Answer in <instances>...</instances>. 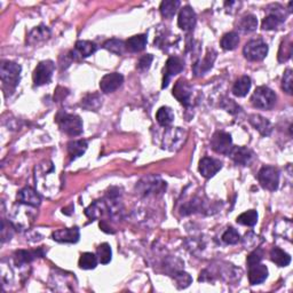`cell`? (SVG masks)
Segmentation results:
<instances>
[{"label": "cell", "mask_w": 293, "mask_h": 293, "mask_svg": "<svg viewBox=\"0 0 293 293\" xmlns=\"http://www.w3.org/2000/svg\"><path fill=\"white\" fill-rule=\"evenodd\" d=\"M55 121H56L61 131L68 135L77 136L82 133V122L80 117L77 116V114L61 111L57 113Z\"/></svg>", "instance_id": "cell-1"}, {"label": "cell", "mask_w": 293, "mask_h": 293, "mask_svg": "<svg viewBox=\"0 0 293 293\" xmlns=\"http://www.w3.org/2000/svg\"><path fill=\"white\" fill-rule=\"evenodd\" d=\"M276 94L267 86L256 87L254 93L251 96V103L253 104V107L265 110L272 109L276 103Z\"/></svg>", "instance_id": "cell-2"}, {"label": "cell", "mask_w": 293, "mask_h": 293, "mask_svg": "<svg viewBox=\"0 0 293 293\" xmlns=\"http://www.w3.org/2000/svg\"><path fill=\"white\" fill-rule=\"evenodd\" d=\"M22 68L20 64L12 61H2L0 64V77L5 85L16 87L20 82V73Z\"/></svg>", "instance_id": "cell-3"}, {"label": "cell", "mask_w": 293, "mask_h": 293, "mask_svg": "<svg viewBox=\"0 0 293 293\" xmlns=\"http://www.w3.org/2000/svg\"><path fill=\"white\" fill-rule=\"evenodd\" d=\"M269 15L266 16L262 21L261 27L262 30H274L283 24L284 21L287 16V13L285 12V8H283L281 5H272L268 8Z\"/></svg>", "instance_id": "cell-4"}, {"label": "cell", "mask_w": 293, "mask_h": 293, "mask_svg": "<svg viewBox=\"0 0 293 293\" xmlns=\"http://www.w3.org/2000/svg\"><path fill=\"white\" fill-rule=\"evenodd\" d=\"M243 54L249 61H261L268 54V45L261 39H253L243 48Z\"/></svg>", "instance_id": "cell-5"}, {"label": "cell", "mask_w": 293, "mask_h": 293, "mask_svg": "<svg viewBox=\"0 0 293 293\" xmlns=\"http://www.w3.org/2000/svg\"><path fill=\"white\" fill-rule=\"evenodd\" d=\"M258 180L263 189L277 190L279 185V172L274 166H263L258 173Z\"/></svg>", "instance_id": "cell-6"}, {"label": "cell", "mask_w": 293, "mask_h": 293, "mask_svg": "<svg viewBox=\"0 0 293 293\" xmlns=\"http://www.w3.org/2000/svg\"><path fill=\"white\" fill-rule=\"evenodd\" d=\"M55 70V64L50 60L47 61H41L38 66L36 67L34 71V82L36 86H41L45 84H48L52 79L53 72Z\"/></svg>", "instance_id": "cell-7"}, {"label": "cell", "mask_w": 293, "mask_h": 293, "mask_svg": "<svg viewBox=\"0 0 293 293\" xmlns=\"http://www.w3.org/2000/svg\"><path fill=\"white\" fill-rule=\"evenodd\" d=\"M211 146H212L215 153L229 155L232 149L231 135L223 131L215 132L212 136V140H211Z\"/></svg>", "instance_id": "cell-8"}, {"label": "cell", "mask_w": 293, "mask_h": 293, "mask_svg": "<svg viewBox=\"0 0 293 293\" xmlns=\"http://www.w3.org/2000/svg\"><path fill=\"white\" fill-rule=\"evenodd\" d=\"M173 96L179 102L182 103L185 107H189L191 104L192 87L185 79H179L173 87Z\"/></svg>", "instance_id": "cell-9"}, {"label": "cell", "mask_w": 293, "mask_h": 293, "mask_svg": "<svg viewBox=\"0 0 293 293\" xmlns=\"http://www.w3.org/2000/svg\"><path fill=\"white\" fill-rule=\"evenodd\" d=\"M183 68H185V62L179 56H171L168 60L166 64H165L164 68V77H163V89H166L168 86V82L171 80V78L173 76L180 73Z\"/></svg>", "instance_id": "cell-10"}, {"label": "cell", "mask_w": 293, "mask_h": 293, "mask_svg": "<svg viewBox=\"0 0 293 293\" xmlns=\"http://www.w3.org/2000/svg\"><path fill=\"white\" fill-rule=\"evenodd\" d=\"M124 77L118 72H112L105 75L100 81V89L105 94L112 93L123 85Z\"/></svg>", "instance_id": "cell-11"}, {"label": "cell", "mask_w": 293, "mask_h": 293, "mask_svg": "<svg viewBox=\"0 0 293 293\" xmlns=\"http://www.w3.org/2000/svg\"><path fill=\"white\" fill-rule=\"evenodd\" d=\"M196 13L190 6H185L181 8L180 13H179L178 18V25L183 31H190L196 25Z\"/></svg>", "instance_id": "cell-12"}, {"label": "cell", "mask_w": 293, "mask_h": 293, "mask_svg": "<svg viewBox=\"0 0 293 293\" xmlns=\"http://www.w3.org/2000/svg\"><path fill=\"white\" fill-rule=\"evenodd\" d=\"M98 49V46L95 43L90 40H78L75 45V50L70 52L71 58L81 60L89 57L90 55L94 54Z\"/></svg>", "instance_id": "cell-13"}, {"label": "cell", "mask_w": 293, "mask_h": 293, "mask_svg": "<svg viewBox=\"0 0 293 293\" xmlns=\"http://www.w3.org/2000/svg\"><path fill=\"white\" fill-rule=\"evenodd\" d=\"M221 167L222 163L220 160L211 157H204L200 159L198 169L201 175L206 179H210L215 175L221 169Z\"/></svg>", "instance_id": "cell-14"}, {"label": "cell", "mask_w": 293, "mask_h": 293, "mask_svg": "<svg viewBox=\"0 0 293 293\" xmlns=\"http://www.w3.org/2000/svg\"><path fill=\"white\" fill-rule=\"evenodd\" d=\"M79 237L80 232L77 227L60 229V230H56L52 233L53 240L58 243H77L79 241Z\"/></svg>", "instance_id": "cell-15"}, {"label": "cell", "mask_w": 293, "mask_h": 293, "mask_svg": "<svg viewBox=\"0 0 293 293\" xmlns=\"http://www.w3.org/2000/svg\"><path fill=\"white\" fill-rule=\"evenodd\" d=\"M229 156H230L235 164L246 166V165H249L252 162L253 153L250 149H247L246 146H232Z\"/></svg>", "instance_id": "cell-16"}, {"label": "cell", "mask_w": 293, "mask_h": 293, "mask_svg": "<svg viewBox=\"0 0 293 293\" xmlns=\"http://www.w3.org/2000/svg\"><path fill=\"white\" fill-rule=\"evenodd\" d=\"M17 200L22 204H26L30 206H39L41 198L38 192L30 187H25L18 191Z\"/></svg>", "instance_id": "cell-17"}, {"label": "cell", "mask_w": 293, "mask_h": 293, "mask_svg": "<svg viewBox=\"0 0 293 293\" xmlns=\"http://www.w3.org/2000/svg\"><path fill=\"white\" fill-rule=\"evenodd\" d=\"M50 37V30L47 26L45 25H39L36 26L34 30L30 31V34L27 35L26 43L29 45H38L40 43H44V41L48 40Z\"/></svg>", "instance_id": "cell-18"}, {"label": "cell", "mask_w": 293, "mask_h": 293, "mask_svg": "<svg viewBox=\"0 0 293 293\" xmlns=\"http://www.w3.org/2000/svg\"><path fill=\"white\" fill-rule=\"evenodd\" d=\"M268 277V268L265 265L256 263L250 267L249 281L251 285H258L266 281Z\"/></svg>", "instance_id": "cell-19"}, {"label": "cell", "mask_w": 293, "mask_h": 293, "mask_svg": "<svg viewBox=\"0 0 293 293\" xmlns=\"http://www.w3.org/2000/svg\"><path fill=\"white\" fill-rule=\"evenodd\" d=\"M215 58H217V52L213 49H211L206 54V56L200 60V61L196 62L194 64V72L196 76H201L204 75L205 72H208L209 70H211V68L213 67V63L215 61Z\"/></svg>", "instance_id": "cell-20"}, {"label": "cell", "mask_w": 293, "mask_h": 293, "mask_svg": "<svg viewBox=\"0 0 293 293\" xmlns=\"http://www.w3.org/2000/svg\"><path fill=\"white\" fill-rule=\"evenodd\" d=\"M249 122L252 126H253L256 131H258L261 135L268 136L273 131V126L268 119L260 116V114H251Z\"/></svg>", "instance_id": "cell-21"}, {"label": "cell", "mask_w": 293, "mask_h": 293, "mask_svg": "<svg viewBox=\"0 0 293 293\" xmlns=\"http://www.w3.org/2000/svg\"><path fill=\"white\" fill-rule=\"evenodd\" d=\"M44 252L41 250L38 251H26V250H20L16 251L14 254V262L16 266H22L25 263L31 262L32 260H35L38 256H43Z\"/></svg>", "instance_id": "cell-22"}, {"label": "cell", "mask_w": 293, "mask_h": 293, "mask_svg": "<svg viewBox=\"0 0 293 293\" xmlns=\"http://www.w3.org/2000/svg\"><path fill=\"white\" fill-rule=\"evenodd\" d=\"M146 35H137V36H133L131 38H128L126 40V48L130 50V52L133 53H137V52H142L145 48L146 46Z\"/></svg>", "instance_id": "cell-23"}, {"label": "cell", "mask_w": 293, "mask_h": 293, "mask_svg": "<svg viewBox=\"0 0 293 293\" xmlns=\"http://www.w3.org/2000/svg\"><path fill=\"white\" fill-rule=\"evenodd\" d=\"M251 89V78L247 76H242L238 78L232 86V94L238 98H244L249 93Z\"/></svg>", "instance_id": "cell-24"}, {"label": "cell", "mask_w": 293, "mask_h": 293, "mask_svg": "<svg viewBox=\"0 0 293 293\" xmlns=\"http://www.w3.org/2000/svg\"><path fill=\"white\" fill-rule=\"evenodd\" d=\"M87 150V141L85 140H76L68 143V155L71 160L80 157Z\"/></svg>", "instance_id": "cell-25"}, {"label": "cell", "mask_w": 293, "mask_h": 293, "mask_svg": "<svg viewBox=\"0 0 293 293\" xmlns=\"http://www.w3.org/2000/svg\"><path fill=\"white\" fill-rule=\"evenodd\" d=\"M270 259L278 267H286L291 262L290 254H287L286 252H284L279 247H273L272 251H270Z\"/></svg>", "instance_id": "cell-26"}, {"label": "cell", "mask_w": 293, "mask_h": 293, "mask_svg": "<svg viewBox=\"0 0 293 293\" xmlns=\"http://www.w3.org/2000/svg\"><path fill=\"white\" fill-rule=\"evenodd\" d=\"M237 27L244 34H250V32H253L258 27V20L252 14H246L238 22Z\"/></svg>", "instance_id": "cell-27"}, {"label": "cell", "mask_w": 293, "mask_h": 293, "mask_svg": "<svg viewBox=\"0 0 293 293\" xmlns=\"http://www.w3.org/2000/svg\"><path fill=\"white\" fill-rule=\"evenodd\" d=\"M102 104V99L98 93H92L87 94L81 100V107L90 110V111H96Z\"/></svg>", "instance_id": "cell-28"}, {"label": "cell", "mask_w": 293, "mask_h": 293, "mask_svg": "<svg viewBox=\"0 0 293 293\" xmlns=\"http://www.w3.org/2000/svg\"><path fill=\"white\" fill-rule=\"evenodd\" d=\"M179 7H180V2L178 0H165L160 4L159 11L164 18H172L177 14Z\"/></svg>", "instance_id": "cell-29"}, {"label": "cell", "mask_w": 293, "mask_h": 293, "mask_svg": "<svg viewBox=\"0 0 293 293\" xmlns=\"http://www.w3.org/2000/svg\"><path fill=\"white\" fill-rule=\"evenodd\" d=\"M158 180V178H154V181L150 182V178L148 179H144V181H141L139 187L142 189V192H144V195H149V194H153V192H156L157 190H163L164 187H166V183L160 181L159 183H157L156 181Z\"/></svg>", "instance_id": "cell-30"}, {"label": "cell", "mask_w": 293, "mask_h": 293, "mask_svg": "<svg viewBox=\"0 0 293 293\" xmlns=\"http://www.w3.org/2000/svg\"><path fill=\"white\" fill-rule=\"evenodd\" d=\"M156 119H157V122L160 126L163 127L169 126L174 121V113L172 111V109L168 107L159 108L157 113H156Z\"/></svg>", "instance_id": "cell-31"}, {"label": "cell", "mask_w": 293, "mask_h": 293, "mask_svg": "<svg viewBox=\"0 0 293 293\" xmlns=\"http://www.w3.org/2000/svg\"><path fill=\"white\" fill-rule=\"evenodd\" d=\"M238 43H240V36H238V34L235 31L228 32V34L222 37L221 41H220L221 47L224 50H233L238 46Z\"/></svg>", "instance_id": "cell-32"}, {"label": "cell", "mask_w": 293, "mask_h": 293, "mask_svg": "<svg viewBox=\"0 0 293 293\" xmlns=\"http://www.w3.org/2000/svg\"><path fill=\"white\" fill-rule=\"evenodd\" d=\"M98 262L99 259L94 253H92V252H85V253H82L80 255L78 265H79V268L87 270V269H94Z\"/></svg>", "instance_id": "cell-33"}, {"label": "cell", "mask_w": 293, "mask_h": 293, "mask_svg": "<svg viewBox=\"0 0 293 293\" xmlns=\"http://www.w3.org/2000/svg\"><path fill=\"white\" fill-rule=\"evenodd\" d=\"M237 223L243 224V226H249L253 227L254 224L258 222V213L254 210L246 211V212L242 213L241 215H238L236 219Z\"/></svg>", "instance_id": "cell-34"}, {"label": "cell", "mask_w": 293, "mask_h": 293, "mask_svg": "<svg viewBox=\"0 0 293 293\" xmlns=\"http://www.w3.org/2000/svg\"><path fill=\"white\" fill-rule=\"evenodd\" d=\"M292 55V41L290 37H287L285 40L282 41L278 50V62H286Z\"/></svg>", "instance_id": "cell-35"}, {"label": "cell", "mask_w": 293, "mask_h": 293, "mask_svg": "<svg viewBox=\"0 0 293 293\" xmlns=\"http://www.w3.org/2000/svg\"><path fill=\"white\" fill-rule=\"evenodd\" d=\"M103 48H105L113 54L122 55L124 52H125L126 44L124 43L123 40H119V39H109L103 44Z\"/></svg>", "instance_id": "cell-36"}, {"label": "cell", "mask_w": 293, "mask_h": 293, "mask_svg": "<svg viewBox=\"0 0 293 293\" xmlns=\"http://www.w3.org/2000/svg\"><path fill=\"white\" fill-rule=\"evenodd\" d=\"M96 256H98L99 261L102 265H107L111 261V256H112V252H111V247L108 244V243H103L101 244L98 250H96Z\"/></svg>", "instance_id": "cell-37"}, {"label": "cell", "mask_w": 293, "mask_h": 293, "mask_svg": "<svg viewBox=\"0 0 293 293\" xmlns=\"http://www.w3.org/2000/svg\"><path fill=\"white\" fill-rule=\"evenodd\" d=\"M240 240H241L240 233H238L236 229H233L231 227L228 228L222 235V241L226 243V244H229V245L236 244V243L240 242Z\"/></svg>", "instance_id": "cell-38"}, {"label": "cell", "mask_w": 293, "mask_h": 293, "mask_svg": "<svg viewBox=\"0 0 293 293\" xmlns=\"http://www.w3.org/2000/svg\"><path fill=\"white\" fill-rule=\"evenodd\" d=\"M292 82H293V72L291 69L284 72L283 79H282V89L287 94H292Z\"/></svg>", "instance_id": "cell-39"}, {"label": "cell", "mask_w": 293, "mask_h": 293, "mask_svg": "<svg viewBox=\"0 0 293 293\" xmlns=\"http://www.w3.org/2000/svg\"><path fill=\"white\" fill-rule=\"evenodd\" d=\"M174 278H175L178 285L180 288L188 287L192 282L191 276L186 272H178L175 275H174Z\"/></svg>", "instance_id": "cell-40"}, {"label": "cell", "mask_w": 293, "mask_h": 293, "mask_svg": "<svg viewBox=\"0 0 293 293\" xmlns=\"http://www.w3.org/2000/svg\"><path fill=\"white\" fill-rule=\"evenodd\" d=\"M153 60H154V56L151 54L143 55V56L140 57L139 61H137V64H136L137 70L141 71V72H144L146 70H149L151 63H153Z\"/></svg>", "instance_id": "cell-41"}, {"label": "cell", "mask_w": 293, "mask_h": 293, "mask_svg": "<svg viewBox=\"0 0 293 293\" xmlns=\"http://www.w3.org/2000/svg\"><path fill=\"white\" fill-rule=\"evenodd\" d=\"M221 108H223L224 110H226V111H228L229 113H231V114H235V113L241 111L240 105H238L235 101L231 100V99H224L221 102Z\"/></svg>", "instance_id": "cell-42"}, {"label": "cell", "mask_w": 293, "mask_h": 293, "mask_svg": "<svg viewBox=\"0 0 293 293\" xmlns=\"http://www.w3.org/2000/svg\"><path fill=\"white\" fill-rule=\"evenodd\" d=\"M263 258V252L261 249H256L254 250L252 253L249 254V256H247V265H249V267H251V266H253V265H256V263H260V261L262 260Z\"/></svg>", "instance_id": "cell-43"}]
</instances>
